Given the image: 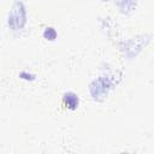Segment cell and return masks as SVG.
I'll return each instance as SVG.
<instances>
[{
  "mask_svg": "<svg viewBox=\"0 0 154 154\" xmlns=\"http://www.w3.org/2000/svg\"><path fill=\"white\" fill-rule=\"evenodd\" d=\"M64 101H65V103L67 105V107L71 108V109H75V108L77 107V105H78V99H77V96H76L75 94H72V93L66 94V95L64 96Z\"/></svg>",
  "mask_w": 154,
  "mask_h": 154,
  "instance_id": "cell-1",
  "label": "cell"
}]
</instances>
